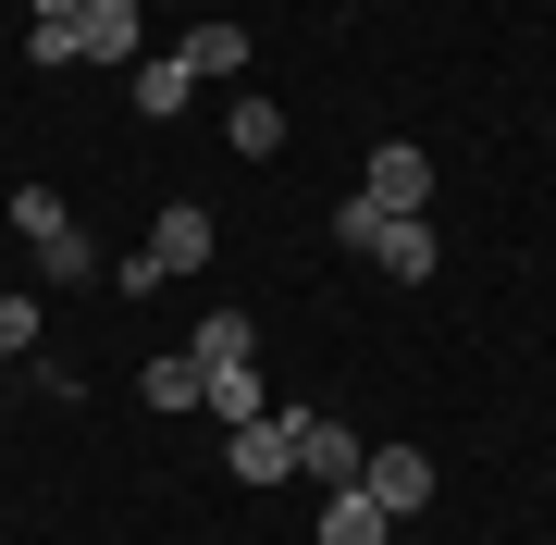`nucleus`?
Listing matches in <instances>:
<instances>
[{
	"mask_svg": "<svg viewBox=\"0 0 556 545\" xmlns=\"http://www.w3.org/2000/svg\"><path fill=\"white\" fill-rule=\"evenodd\" d=\"M174 273H211V211H199V199L161 211V223H149V248H137L112 285H124V298H149V285H174Z\"/></svg>",
	"mask_w": 556,
	"mask_h": 545,
	"instance_id": "obj_2",
	"label": "nucleus"
},
{
	"mask_svg": "<svg viewBox=\"0 0 556 545\" xmlns=\"http://www.w3.org/2000/svg\"><path fill=\"white\" fill-rule=\"evenodd\" d=\"M223 471H236V484H298V434H285V409H260V422H236V446H223Z\"/></svg>",
	"mask_w": 556,
	"mask_h": 545,
	"instance_id": "obj_7",
	"label": "nucleus"
},
{
	"mask_svg": "<svg viewBox=\"0 0 556 545\" xmlns=\"http://www.w3.org/2000/svg\"><path fill=\"white\" fill-rule=\"evenodd\" d=\"M62 38H75V62H100V75H137V62H149V25H137V0H87V13L62 25Z\"/></svg>",
	"mask_w": 556,
	"mask_h": 545,
	"instance_id": "obj_3",
	"label": "nucleus"
},
{
	"mask_svg": "<svg viewBox=\"0 0 556 545\" xmlns=\"http://www.w3.org/2000/svg\"><path fill=\"white\" fill-rule=\"evenodd\" d=\"M137 397H149V409H199V360H186V347H161V360L137 372Z\"/></svg>",
	"mask_w": 556,
	"mask_h": 545,
	"instance_id": "obj_13",
	"label": "nucleus"
},
{
	"mask_svg": "<svg viewBox=\"0 0 556 545\" xmlns=\"http://www.w3.org/2000/svg\"><path fill=\"white\" fill-rule=\"evenodd\" d=\"M321 545H396V521H383L358 484H334V496H321Z\"/></svg>",
	"mask_w": 556,
	"mask_h": 545,
	"instance_id": "obj_11",
	"label": "nucleus"
},
{
	"mask_svg": "<svg viewBox=\"0 0 556 545\" xmlns=\"http://www.w3.org/2000/svg\"><path fill=\"white\" fill-rule=\"evenodd\" d=\"M358 496H371L383 521H408V508H433V459H420V446H358Z\"/></svg>",
	"mask_w": 556,
	"mask_h": 545,
	"instance_id": "obj_4",
	"label": "nucleus"
},
{
	"mask_svg": "<svg viewBox=\"0 0 556 545\" xmlns=\"http://www.w3.org/2000/svg\"><path fill=\"white\" fill-rule=\"evenodd\" d=\"M174 62H186V75H248V25H186V38H174Z\"/></svg>",
	"mask_w": 556,
	"mask_h": 545,
	"instance_id": "obj_10",
	"label": "nucleus"
},
{
	"mask_svg": "<svg viewBox=\"0 0 556 545\" xmlns=\"http://www.w3.org/2000/svg\"><path fill=\"white\" fill-rule=\"evenodd\" d=\"M199 409H223V434H236V422H260V409H273V384H260V372H211Z\"/></svg>",
	"mask_w": 556,
	"mask_h": 545,
	"instance_id": "obj_14",
	"label": "nucleus"
},
{
	"mask_svg": "<svg viewBox=\"0 0 556 545\" xmlns=\"http://www.w3.org/2000/svg\"><path fill=\"white\" fill-rule=\"evenodd\" d=\"M358 261H371V273H396V285H420V273L445 261V248H433V211H383V223H371V248H358Z\"/></svg>",
	"mask_w": 556,
	"mask_h": 545,
	"instance_id": "obj_8",
	"label": "nucleus"
},
{
	"mask_svg": "<svg viewBox=\"0 0 556 545\" xmlns=\"http://www.w3.org/2000/svg\"><path fill=\"white\" fill-rule=\"evenodd\" d=\"M0 360H38V298L25 285H0Z\"/></svg>",
	"mask_w": 556,
	"mask_h": 545,
	"instance_id": "obj_16",
	"label": "nucleus"
},
{
	"mask_svg": "<svg viewBox=\"0 0 556 545\" xmlns=\"http://www.w3.org/2000/svg\"><path fill=\"white\" fill-rule=\"evenodd\" d=\"M25 13H38V25H75V13H87V0H25Z\"/></svg>",
	"mask_w": 556,
	"mask_h": 545,
	"instance_id": "obj_17",
	"label": "nucleus"
},
{
	"mask_svg": "<svg viewBox=\"0 0 556 545\" xmlns=\"http://www.w3.org/2000/svg\"><path fill=\"white\" fill-rule=\"evenodd\" d=\"M186 87H199V75H186L174 50H149V62H137V112H149V124H174V112H186Z\"/></svg>",
	"mask_w": 556,
	"mask_h": 545,
	"instance_id": "obj_12",
	"label": "nucleus"
},
{
	"mask_svg": "<svg viewBox=\"0 0 556 545\" xmlns=\"http://www.w3.org/2000/svg\"><path fill=\"white\" fill-rule=\"evenodd\" d=\"M358 199H371V211H433V149L383 137L371 162H358Z\"/></svg>",
	"mask_w": 556,
	"mask_h": 545,
	"instance_id": "obj_5",
	"label": "nucleus"
},
{
	"mask_svg": "<svg viewBox=\"0 0 556 545\" xmlns=\"http://www.w3.org/2000/svg\"><path fill=\"white\" fill-rule=\"evenodd\" d=\"M223 137H236V162H273V149H285V112H273V100H236Z\"/></svg>",
	"mask_w": 556,
	"mask_h": 545,
	"instance_id": "obj_15",
	"label": "nucleus"
},
{
	"mask_svg": "<svg viewBox=\"0 0 556 545\" xmlns=\"http://www.w3.org/2000/svg\"><path fill=\"white\" fill-rule=\"evenodd\" d=\"M13 236L38 248L50 285H100V236L75 223V199H62V186H13Z\"/></svg>",
	"mask_w": 556,
	"mask_h": 545,
	"instance_id": "obj_1",
	"label": "nucleus"
},
{
	"mask_svg": "<svg viewBox=\"0 0 556 545\" xmlns=\"http://www.w3.org/2000/svg\"><path fill=\"white\" fill-rule=\"evenodd\" d=\"M285 434H298V484H309V496L358 484V434H346V422H321V409H285Z\"/></svg>",
	"mask_w": 556,
	"mask_h": 545,
	"instance_id": "obj_6",
	"label": "nucleus"
},
{
	"mask_svg": "<svg viewBox=\"0 0 556 545\" xmlns=\"http://www.w3.org/2000/svg\"><path fill=\"white\" fill-rule=\"evenodd\" d=\"M248 347H260V323H248V310H211V323L186 335V360H199V384H211V372H248Z\"/></svg>",
	"mask_w": 556,
	"mask_h": 545,
	"instance_id": "obj_9",
	"label": "nucleus"
}]
</instances>
